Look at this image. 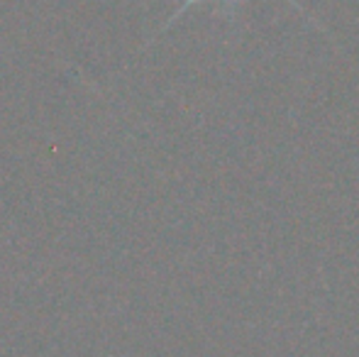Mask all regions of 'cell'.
<instances>
[{
  "mask_svg": "<svg viewBox=\"0 0 359 357\" xmlns=\"http://www.w3.org/2000/svg\"><path fill=\"white\" fill-rule=\"evenodd\" d=\"M196 3H198V0H186V3L184 5H181V8L179 10H176V13L174 15H171V18H169V22H166V27H171V25H174L176 22V20H179L181 18V15H184L186 13V10H189V8H194V5ZM227 3H230V5H237V3H240V0H227ZM288 3H291L293 5V8H298V3H296V0H288ZM164 27V29H166Z\"/></svg>",
  "mask_w": 359,
  "mask_h": 357,
  "instance_id": "6da1fadb",
  "label": "cell"
}]
</instances>
